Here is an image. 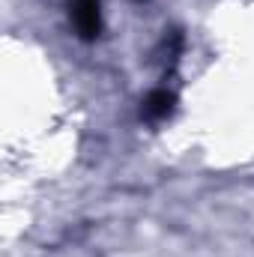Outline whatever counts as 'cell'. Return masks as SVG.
<instances>
[{
  "mask_svg": "<svg viewBox=\"0 0 254 257\" xmlns=\"http://www.w3.org/2000/svg\"><path fill=\"white\" fill-rule=\"evenodd\" d=\"M72 24H75L81 39H96L102 33L99 0H72Z\"/></svg>",
  "mask_w": 254,
  "mask_h": 257,
  "instance_id": "1",
  "label": "cell"
},
{
  "mask_svg": "<svg viewBox=\"0 0 254 257\" xmlns=\"http://www.w3.org/2000/svg\"><path fill=\"white\" fill-rule=\"evenodd\" d=\"M174 108H177V96L171 90H156L144 102V117L150 123H162V120H168L174 114Z\"/></svg>",
  "mask_w": 254,
  "mask_h": 257,
  "instance_id": "2",
  "label": "cell"
}]
</instances>
